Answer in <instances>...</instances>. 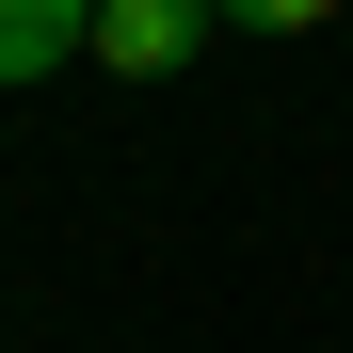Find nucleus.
<instances>
[{"instance_id":"nucleus-1","label":"nucleus","mask_w":353,"mask_h":353,"mask_svg":"<svg viewBox=\"0 0 353 353\" xmlns=\"http://www.w3.org/2000/svg\"><path fill=\"white\" fill-rule=\"evenodd\" d=\"M209 32H225L209 0H97V65H112V81H176Z\"/></svg>"},{"instance_id":"nucleus-3","label":"nucleus","mask_w":353,"mask_h":353,"mask_svg":"<svg viewBox=\"0 0 353 353\" xmlns=\"http://www.w3.org/2000/svg\"><path fill=\"white\" fill-rule=\"evenodd\" d=\"M209 17H225V32H321L337 0H209Z\"/></svg>"},{"instance_id":"nucleus-2","label":"nucleus","mask_w":353,"mask_h":353,"mask_svg":"<svg viewBox=\"0 0 353 353\" xmlns=\"http://www.w3.org/2000/svg\"><path fill=\"white\" fill-rule=\"evenodd\" d=\"M65 48H97V0H0V81H48V65H65Z\"/></svg>"}]
</instances>
